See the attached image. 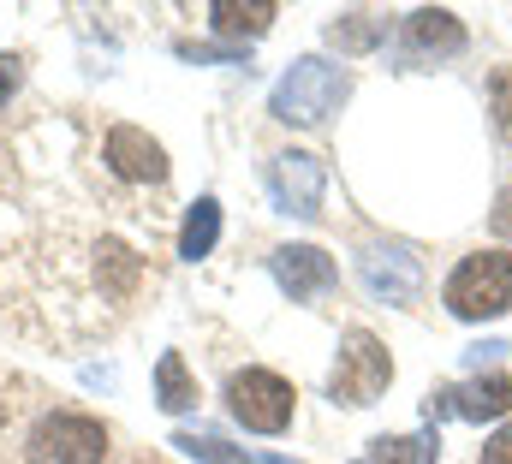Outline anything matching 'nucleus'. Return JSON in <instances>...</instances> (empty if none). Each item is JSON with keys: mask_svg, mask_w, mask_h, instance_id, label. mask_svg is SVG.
I'll use <instances>...</instances> for the list:
<instances>
[{"mask_svg": "<svg viewBox=\"0 0 512 464\" xmlns=\"http://www.w3.org/2000/svg\"><path fill=\"white\" fill-rule=\"evenodd\" d=\"M108 453H114L108 423L90 417V411H72V405L42 411L18 435V459L24 464H108Z\"/></svg>", "mask_w": 512, "mask_h": 464, "instance_id": "nucleus-1", "label": "nucleus"}, {"mask_svg": "<svg viewBox=\"0 0 512 464\" xmlns=\"http://www.w3.org/2000/svg\"><path fill=\"white\" fill-rule=\"evenodd\" d=\"M441 298H447V310L459 322H495V316H507L512 310V250H471L447 274Z\"/></svg>", "mask_w": 512, "mask_h": 464, "instance_id": "nucleus-2", "label": "nucleus"}, {"mask_svg": "<svg viewBox=\"0 0 512 464\" xmlns=\"http://www.w3.org/2000/svg\"><path fill=\"white\" fill-rule=\"evenodd\" d=\"M346 96H352V72H340V66H328V60H298V66L274 84L268 114L286 119V125H322Z\"/></svg>", "mask_w": 512, "mask_h": 464, "instance_id": "nucleus-3", "label": "nucleus"}, {"mask_svg": "<svg viewBox=\"0 0 512 464\" xmlns=\"http://www.w3.org/2000/svg\"><path fill=\"white\" fill-rule=\"evenodd\" d=\"M387 381H393L387 346L370 328H346L340 363H334V375H328V399H334V405H376L387 393Z\"/></svg>", "mask_w": 512, "mask_h": 464, "instance_id": "nucleus-4", "label": "nucleus"}, {"mask_svg": "<svg viewBox=\"0 0 512 464\" xmlns=\"http://www.w3.org/2000/svg\"><path fill=\"white\" fill-rule=\"evenodd\" d=\"M292 405H298V393H292V381L274 375V369H239V375L227 381V411H233L251 435H280V429H292Z\"/></svg>", "mask_w": 512, "mask_h": 464, "instance_id": "nucleus-5", "label": "nucleus"}, {"mask_svg": "<svg viewBox=\"0 0 512 464\" xmlns=\"http://www.w3.org/2000/svg\"><path fill=\"white\" fill-rule=\"evenodd\" d=\"M268 197H274V209L280 215H298V221H316L322 215V197H328V173H322V161L316 155H304V149H286V155H274L268 161Z\"/></svg>", "mask_w": 512, "mask_h": 464, "instance_id": "nucleus-6", "label": "nucleus"}, {"mask_svg": "<svg viewBox=\"0 0 512 464\" xmlns=\"http://www.w3.org/2000/svg\"><path fill=\"white\" fill-rule=\"evenodd\" d=\"M512 411V375H477V381H465V387H435L429 399H423V423L435 429L441 417H465V423H495V417H507Z\"/></svg>", "mask_w": 512, "mask_h": 464, "instance_id": "nucleus-7", "label": "nucleus"}, {"mask_svg": "<svg viewBox=\"0 0 512 464\" xmlns=\"http://www.w3.org/2000/svg\"><path fill=\"white\" fill-rule=\"evenodd\" d=\"M358 274H364L370 298H382V304H411V298L423 292V256H417L405 238L370 244V250L358 256Z\"/></svg>", "mask_w": 512, "mask_h": 464, "instance_id": "nucleus-8", "label": "nucleus"}, {"mask_svg": "<svg viewBox=\"0 0 512 464\" xmlns=\"http://www.w3.org/2000/svg\"><path fill=\"white\" fill-rule=\"evenodd\" d=\"M102 161H108V173L126 179V185H167V149H161L149 131H137V125H108Z\"/></svg>", "mask_w": 512, "mask_h": 464, "instance_id": "nucleus-9", "label": "nucleus"}, {"mask_svg": "<svg viewBox=\"0 0 512 464\" xmlns=\"http://www.w3.org/2000/svg\"><path fill=\"white\" fill-rule=\"evenodd\" d=\"M268 274L280 280V292H292V304H310V298L334 292V280H340V268L322 244H280L268 256Z\"/></svg>", "mask_w": 512, "mask_h": 464, "instance_id": "nucleus-10", "label": "nucleus"}, {"mask_svg": "<svg viewBox=\"0 0 512 464\" xmlns=\"http://www.w3.org/2000/svg\"><path fill=\"white\" fill-rule=\"evenodd\" d=\"M465 54V24L447 6H417L405 18V60H453Z\"/></svg>", "mask_w": 512, "mask_h": 464, "instance_id": "nucleus-11", "label": "nucleus"}, {"mask_svg": "<svg viewBox=\"0 0 512 464\" xmlns=\"http://www.w3.org/2000/svg\"><path fill=\"white\" fill-rule=\"evenodd\" d=\"M274 0H215L209 6V24L221 30V36H233V42H256L268 24H274Z\"/></svg>", "mask_w": 512, "mask_h": 464, "instance_id": "nucleus-12", "label": "nucleus"}, {"mask_svg": "<svg viewBox=\"0 0 512 464\" xmlns=\"http://www.w3.org/2000/svg\"><path fill=\"white\" fill-rule=\"evenodd\" d=\"M215 238H221V203L215 197H197L185 209V227H179V256L185 262H203L215 250Z\"/></svg>", "mask_w": 512, "mask_h": 464, "instance_id": "nucleus-13", "label": "nucleus"}, {"mask_svg": "<svg viewBox=\"0 0 512 464\" xmlns=\"http://www.w3.org/2000/svg\"><path fill=\"white\" fill-rule=\"evenodd\" d=\"M435 459H441V435L435 429H423V435H382L364 453V464H435Z\"/></svg>", "mask_w": 512, "mask_h": 464, "instance_id": "nucleus-14", "label": "nucleus"}, {"mask_svg": "<svg viewBox=\"0 0 512 464\" xmlns=\"http://www.w3.org/2000/svg\"><path fill=\"white\" fill-rule=\"evenodd\" d=\"M328 42L340 54H370L376 42H387V12H340L328 24Z\"/></svg>", "mask_w": 512, "mask_h": 464, "instance_id": "nucleus-15", "label": "nucleus"}, {"mask_svg": "<svg viewBox=\"0 0 512 464\" xmlns=\"http://www.w3.org/2000/svg\"><path fill=\"white\" fill-rule=\"evenodd\" d=\"M155 399H161V411H191L197 405V381H191V369H185L179 351H161V363H155Z\"/></svg>", "mask_w": 512, "mask_h": 464, "instance_id": "nucleus-16", "label": "nucleus"}, {"mask_svg": "<svg viewBox=\"0 0 512 464\" xmlns=\"http://www.w3.org/2000/svg\"><path fill=\"white\" fill-rule=\"evenodd\" d=\"M173 447H185L191 459H203V464H292V459H280V453H245V447H227V441H215V435H173Z\"/></svg>", "mask_w": 512, "mask_h": 464, "instance_id": "nucleus-17", "label": "nucleus"}, {"mask_svg": "<svg viewBox=\"0 0 512 464\" xmlns=\"http://www.w3.org/2000/svg\"><path fill=\"white\" fill-rule=\"evenodd\" d=\"M489 108H495V131L512 143V72H507V66L489 78Z\"/></svg>", "mask_w": 512, "mask_h": 464, "instance_id": "nucleus-18", "label": "nucleus"}, {"mask_svg": "<svg viewBox=\"0 0 512 464\" xmlns=\"http://www.w3.org/2000/svg\"><path fill=\"white\" fill-rule=\"evenodd\" d=\"M477 464H512V423H501V429H495V435L483 441Z\"/></svg>", "mask_w": 512, "mask_h": 464, "instance_id": "nucleus-19", "label": "nucleus"}, {"mask_svg": "<svg viewBox=\"0 0 512 464\" xmlns=\"http://www.w3.org/2000/svg\"><path fill=\"white\" fill-rule=\"evenodd\" d=\"M507 340H483V346H471L465 351V363H471V369H477V375H483V363H501V357H507Z\"/></svg>", "mask_w": 512, "mask_h": 464, "instance_id": "nucleus-20", "label": "nucleus"}, {"mask_svg": "<svg viewBox=\"0 0 512 464\" xmlns=\"http://www.w3.org/2000/svg\"><path fill=\"white\" fill-rule=\"evenodd\" d=\"M489 227L501 232V238H512V185L495 197V215H489Z\"/></svg>", "mask_w": 512, "mask_h": 464, "instance_id": "nucleus-21", "label": "nucleus"}, {"mask_svg": "<svg viewBox=\"0 0 512 464\" xmlns=\"http://www.w3.org/2000/svg\"><path fill=\"white\" fill-rule=\"evenodd\" d=\"M12 84H18V60H6V54H0V102L12 96Z\"/></svg>", "mask_w": 512, "mask_h": 464, "instance_id": "nucleus-22", "label": "nucleus"}, {"mask_svg": "<svg viewBox=\"0 0 512 464\" xmlns=\"http://www.w3.org/2000/svg\"><path fill=\"white\" fill-rule=\"evenodd\" d=\"M131 464H161V459H131Z\"/></svg>", "mask_w": 512, "mask_h": 464, "instance_id": "nucleus-23", "label": "nucleus"}]
</instances>
